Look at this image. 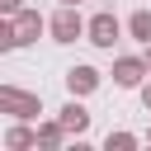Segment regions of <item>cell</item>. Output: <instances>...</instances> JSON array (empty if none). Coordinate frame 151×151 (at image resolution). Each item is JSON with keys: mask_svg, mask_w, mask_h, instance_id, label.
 Masks as SVG:
<instances>
[{"mask_svg": "<svg viewBox=\"0 0 151 151\" xmlns=\"http://www.w3.org/2000/svg\"><path fill=\"white\" fill-rule=\"evenodd\" d=\"M47 28V19L38 14V9H19V14H5V24H0V52H14V47H28V42H38V33Z\"/></svg>", "mask_w": 151, "mask_h": 151, "instance_id": "obj_1", "label": "cell"}, {"mask_svg": "<svg viewBox=\"0 0 151 151\" xmlns=\"http://www.w3.org/2000/svg\"><path fill=\"white\" fill-rule=\"evenodd\" d=\"M85 28H90V19H80V5H57V14L47 19L52 42H76V38H85Z\"/></svg>", "mask_w": 151, "mask_h": 151, "instance_id": "obj_2", "label": "cell"}, {"mask_svg": "<svg viewBox=\"0 0 151 151\" xmlns=\"http://www.w3.org/2000/svg\"><path fill=\"white\" fill-rule=\"evenodd\" d=\"M0 109H5L9 118L33 123V118L42 113V99H38V94H28V90H19V85H0Z\"/></svg>", "mask_w": 151, "mask_h": 151, "instance_id": "obj_3", "label": "cell"}, {"mask_svg": "<svg viewBox=\"0 0 151 151\" xmlns=\"http://www.w3.org/2000/svg\"><path fill=\"white\" fill-rule=\"evenodd\" d=\"M118 38H123V24H118L113 9H99V14L90 19V28H85V42H94V47H104V52H113Z\"/></svg>", "mask_w": 151, "mask_h": 151, "instance_id": "obj_4", "label": "cell"}, {"mask_svg": "<svg viewBox=\"0 0 151 151\" xmlns=\"http://www.w3.org/2000/svg\"><path fill=\"white\" fill-rule=\"evenodd\" d=\"M146 76H151L146 57H118V61H113V85H118V90H142Z\"/></svg>", "mask_w": 151, "mask_h": 151, "instance_id": "obj_5", "label": "cell"}, {"mask_svg": "<svg viewBox=\"0 0 151 151\" xmlns=\"http://www.w3.org/2000/svg\"><path fill=\"white\" fill-rule=\"evenodd\" d=\"M57 118H61V127H66V132H71L76 142H80V137L90 132V109L80 104V94H71V99L61 104V113H57Z\"/></svg>", "mask_w": 151, "mask_h": 151, "instance_id": "obj_6", "label": "cell"}, {"mask_svg": "<svg viewBox=\"0 0 151 151\" xmlns=\"http://www.w3.org/2000/svg\"><path fill=\"white\" fill-rule=\"evenodd\" d=\"M99 80H104V76H99L94 66H85V61H80V66H71V71H66V94H80V99H85V94H94V90H99Z\"/></svg>", "mask_w": 151, "mask_h": 151, "instance_id": "obj_7", "label": "cell"}, {"mask_svg": "<svg viewBox=\"0 0 151 151\" xmlns=\"http://www.w3.org/2000/svg\"><path fill=\"white\" fill-rule=\"evenodd\" d=\"M5 146H9V151H28V146H38V127H28L24 118H14V127L5 132Z\"/></svg>", "mask_w": 151, "mask_h": 151, "instance_id": "obj_8", "label": "cell"}, {"mask_svg": "<svg viewBox=\"0 0 151 151\" xmlns=\"http://www.w3.org/2000/svg\"><path fill=\"white\" fill-rule=\"evenodd\" d=\"M66 127H61V118H52V123H38V146L42 151H57V146H66Z\"/></svg>", "mask_w": 151, "mask_h": 151, "instance_id": "obj_9", "label": "cell"}, {"mask_svg": "<svg viewBox=\"0 0 151 151\" xmlns=\"http://www.w3.org/2000/svg\"><path fill=\"white\" fill-rule=\"evenodd\" d=\"M127 38H137L142 47L151 42V9H132L127 14Z\"/></svg>", "mask_w": 151, "mask_h": 151, "instance_id": "obj_10", "label": "cell"}, {"mask_svg": "<svg viewBox=\"0 0 151 151\" xmlns=\"http://www.w3.org/2000/svg\"><path fill=\"white\" fill-rule=\"evenodd\" d=\"M137 142H142L137 132H123V127H118V132H109V137H104V151H132Z\"/></svg>", "mask_w": 151, "mask_h": 151, "instance_id": "obj_11", "label": "cell"}, {"mask_svg": "<svg viewBox=\"0 0 151 151\" xmlns=\"http://www.w3.org/2000/svg\"><path fill=\"white\" fill-rule=\"evenodd\" d=\"M24 9V0H0V14H19Z\"/></svg>", "mask_w": 151, "mask_h": 151, "instance_id": "obj_12", "label": "cell"}, {"mask_svg": "<svg viewBox=\"0 0 151 151\" xmlns=\"http://www.w3.org/2000/svg\"><path fill=\"white\" fill-rule=\"evenodd\" d=\"M142 104H146V113H151V80H142Z\"/></svg>", "mask_w": 151, "mask_h": 151, "instance_id": "obj_13", "label": "cell"}, {"mask_svg": "<svg viewBox=\"0 0 151 151\" xmlns=\"http://www.w3.org/2000/svg\"><path fill=\"white\" fill-rule=\"evenodd\" d=\"M142 57H146V66H151V42H146V52H142Z\"/></svg>", "mask_w": 151, "mask_h": 151, "instance_id": "obj_14", "label": "cell"}, {"mask_svg": "<svg viewBox=\"0 0 151 151\" xmlns=\"http://www.w3.org/2000/svg\"><path fill=\"white\" fill-rule=\"evenodd\" d=\"M61 5H80V0H61Z\"/></svg>", "mask_w": 151, "mask_h": 151, "instance_id": "obj_15", "label": "cell"}, {"mask_svg": "<svg viewBox=\"0 0 151 151\" xmlns=\"http://www.w3.org/2000/svg\"><path fill=\"white\" fill-rule=\"evenodd\" d=\"M146 142H151V132H146Z\"/></svg>", "mask_w": 151, "mask_h": 151, "instance_id": "obj_16", "label": "cell"}]
</instances>
